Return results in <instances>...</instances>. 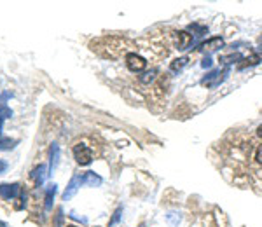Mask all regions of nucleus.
<instances>
[{
	"instance_id": "f8f14e48",
	"label": "nucleus",
	"mask_w": 262,
	"mask_h": 227,
	"mask_svg": "<svg viewBox=\"0 0 262 227\" xmlns=\"http://www.w3.org/2000/svg\"><path fill=\"white\" fill-rule=\"evenodd\" d=\"M189 65V58L187 56H182V58H177V60L171 61V72H180V70L183 68V66H187Z\"/></svg>"
},
{
	"instance_id": "f03ea898",
	"label": "nucleus",
	"mask_w": 262,
	"mask_h": 227,
	"mask_svg": "<svg viewBox=\"0 0 262 227\" xmlns=\"http://www.w3.org/2000/svg\"><path fill=\"white\" fill-rule=\"evenodd\" d=\"M126 66L130 72L133 74H138V72H144L145 66H147V60L144 56H140L136 52H128L126 54Z\"/></svg>"
},
{
	"instance_id": "423d86ee",
	"label": "nucleus",
	"mask_w": 262,
	"mask_h": 227,
	"mask_svg": "<svg viewBox=\"0 0 262 227\" xmlns=\"http://www.w3.org/2000/svg\"><path fill=\"white\" fill-rule=\"evenodd\" d=\"M226 44H224V39L222 37H212V39H208L206 42H203L199 46L201 51H205V52H215V51H220V49L224 48Z\"/></svg>"
},
{
	"instance_id": "6e6552de",
	"label": "nucleus",
	"mask_w": 262,
	"mask_h": 227,
	"mask_svg": "<svg viewBox=\"0 0 262 227\" xmlns=\"http://www.w3.org/2000/svg\"><path fill=\"white\" fill-rule=\"evenodd\" d=\"M48 171H49V168L46 164H39L37 168H35L33 171H32V178L35 180V183H37V187H40L44 183V180H46V177H48Z\"/></svg>"
},
{
	"instance_id": "20e7f679",
	"label": "nucleus",
	"mask_w": 262,
	"mask_h": 227,
	"mask_svg": "<svg viewBox=\"0 0 262 227\" xmlns=\"http://www.w3.org/2000/svg\"><path fill=\"white\" fill-rule=\"evenodd\" d=\"M82 185V175H74L72 177V180L68 182V185H66V189H65V192H63V201H70L72 197L77 194V191H79V187Z\"/></svg>"
},
{
	"instance_id": "5701e85b",
	"label": "nucleus",
	"mask_w": 262,
	"mask_h": 227,
	"mask_svg": "<svg viewBox=\"0 0 262 227\" xmlns=\"http://www.w3.org/2000/svg\"><path fill=\"white\" fill-rule=\"evenodd\" d=\"M7 168H9L7 162H5L4 159H0V173H4V171L7 170Z\"/></svg>"
},
{
	"instance_id": "0eeeda50",
	"label": "nucleus",
	"mask_w": 262,
	"mask_h": 227,
	"mask_svg": "<svg viewBox=\"0 0 262 227\" xmlns=\"http://www.w3.org/2000/svg\"><path fill=\"white\" fill-rule=\"evenodd\" d=\"M220 75H226V72H220V70H212L206 77H203V81H201V84L206 87H215L218 86V84L222 82L224 77H220Z\"/></svg>"
},
{
	"instance_id": "dca6fc26",
	"label": "nucleus",
	"mask_w": 262,
	"mask_h": 227,
	"mask_svg": "<svg viewBox=\"0 0 262 227\" xmlns=\"http://www.w3.org/2000/svg\"><path fill=\"white\" fill-rule=\"evenodd\" d=\"M241 60H243V56L238 54V52H236V54H229V56L220 58V61H222L224 65H231V63H234V61H241Z\"/></svg>"
},
{
	"instance_id": "412c9836",
	"label": "nucleus",
	"mask_w": 262,
	"mask_h": 227,
	"mask_svg": "<svg viewBox=\"0 0 262 227\" xmlns=\"http://www.w3.org/2000/svg\"><path fill=\"white\" fill-rule=\"evenodd\" d=\"M255 161L259 162V164H262V144L257 147V150H255Z\"/></svg>"
},
{
	"instance_id": "aec40b11",
	"label": "nucleus",
	"mask_w": 262,
	"mask_h": 227,
	"mask_svg": "<svg viewBox=\"0 0 262 227\" xmlns=\"http://www.w3.org/2000/svg\"><path fill=\"white\" fill-rule=\"evenodd\" d=\"M121 213H122V208H117L115 210V213H114L112 220L109 222V226H114V224H117L119 222V218H121Z\"/></svg>"
},
{
	"instance_id": "4be33fe9",
	"label": "nucleus",
	"mask_w": 262,
	"mask_h": 227,
	"mask_svg": "<svg viewBox=\"0 0 262 227\" xmlns=\"http://www.w3.org/2000/svg\"><path fill=\"white\" fill-rule=\"evenodd\" d=\"M212 65H213V61H212V58H210V56H206L205 60H203V63H201V66H203V68H210Z\"/></svg>"
},
{
	"instance_id": "9d476101",
	"label": "nucleus",
	"mask_w": 262,
	"mask_h": 227,
	"mask_svg": "<svg viewBox=\"0 0 262 227\" xmlns=\"http://www.w3.org/2000/svg\"><path fill=\"white\" fill-rule=\"evenodd\" d=\"M101 182H103L101 177H98L95 171H86V173H82V183L87 185V187H98V185H101Z\"/></svg>"
},
{
	"instance_id": "39448f33",
	"label": "nucleus",
	"mask_w": 262,
	"mask_h": 227,
	"mask_svg": "<svg viewBox=\"0 0 262 227\" xmlns=\"http://www.w3.org/2000/svg\"><path fill=\"white\" fill-rule=\"evenodd\" d=\"M19 194L17 183H0V197L5 201H11Z\"/></svg>"
},
{
	"instance_id": "9b49d317",
	"label": "nucleus",
	"mask_w": 262,
	"mask_h": 227,
	"mask_svg": "<svg viewBox=\"0 0 262 227\" xmlns=\"http://www.w3.org/2000/svg\"><path fill=\"white\" fill-rule=\"evenodd\" d=\"M56 183H51L46 189V211H51L52 210V201H54V196H56Z\"/></svg>"
},
{
	"instance_id": "2eb2a0df",
	"label": "nucleus",
	"mask_w": 262,
	"mask_h": 227,
	"mask_svg": "<svg viewBox=\"0 0 262 227\" xmlns=\"http://www.w3.org/2000/svg\"><path fill=\"white\" fill-rule=\"evenodd\" d=\"M13 115V110L9 109V107H5V105H2L0 107V130H2V124H4V121L7 117H11Z\"/></svg>"
},
{
	"instance_id": "7ed1b4c3",
	"label": "nucleus",
	"mask_w": 262,
	"mask_h": 227,
	"mask_svg": "<svg viewBox=\"0 0 262 227\" xmlns=\"http://www.w3.org/2000/svg\"><path fill=\"white\" fill-rule=\"evenodd\" d=\"M74 157H75V161H77V164L87 166V164H91V161H93V152L87 145L77 144V145H74Z\"/></svg>"
},
{
	"instance_id": "bb28decb",
	"label": "nucleus",
	"mask_w": 262,
	"mask_h": 227,
	"mask_svg": "<svg viewBox=\"0 0 262 227\" xmlns=\"http://www.w3.org/2000/svg\"><path fill=\"white\" fill-rule=\"evenodd\" d=\"M66 227H77V226H66Z\"/></svg>"
},
{
	"instance_id": "4468645a",
	"label": "nucleus",
	"mask_w": 262,
	"mask_h": 227,
	"mask_svg": "<svg viewBox=\"0 0 262 227\" xmlns=\"http://www.w3.org/2000/svg\"><path fill=\"white\" fill-rule=\"evenodd\" d=\"M16 144H17V140L2 136V138H0V150H11Z\"/></svg>"
},
{
	"instance_id": "393cba45",
	"label": "nucleus",
	"mask_w": 262,
	"mask_h": 227,
	"mask_svg": "<svg viewBox=\"0 0 262 227\" xmlns=\"http://www.w3.org/2000/svg\"><path fill=\"white\" fill-rule=\"evenodd\" d=\"M140 227H145V224H140Z\"/></svg>"
},
{
	"instance_id": "a878e982",
	"label": "nucleus",
	"mask_w": 262,
	"mask_h": 227,
	"mask_svg": "<svg viewBox=\"0 0 262 227\" xmlns=\"http://www.w3.org/2000/svg\"><path fill=\"white\" fill-rule=\"evenodd\" d=\"M0 138H2V130H0Z\"/></svg>"
},
{
	"instance_id": "ddd939ff",
	"label": "nucleus",
	"mask_w": 262,
	"mask_h": 227,
	"mask_svg": "<svg viewBox=\"0 0 262 227\" xmlns=\"http://www.w3.org/2000/svg\"><path fill=\"white\" fill-rule=\"evenodd\" d=\"M259 61H261V56H259V54H252L250 58H245L243 63H240V65H238V68L243 70V68H246V66L259 65Z\"/></svg>"
},
{
	"instance_id": "f257e3e1",
	"label": "nucleus",
	"mask_w": 262,
	"mask_h": 227,
	"mask_svg": "<svg viewBox=\"0 0 262 227\" xmlns=\"http://www.w3.org/2000/svg\"><path fill=\"white\" fill-rule=\"evenodd\" d=\"M194 44H196V39H194V35L192 33H189V32H185V30L175 32V48L179 49V51L191 49Z\"/></svg>"
},
{
	"instance_id": "b1692460",
	"label": "nucleus",
	"mask_w": 262,
	"mask_h": 227,
	"mask_svg": "<svg viewBox=\"0 0 262 227\" xmlns=\"http://www.w3.org/2000/svg\"><path fill=\"white\" fill-rule=\"evenodd\" d=\"M257 136H261V138H262V124L257 128Z\"/></svg>"
},
{
	"instance_id": "1a4fd4ad",
	"label": "nucleus",
	"mask_w": 262,
	"mask_h": 227,
	"mask_svg": "<svg viewBox=\"0 0 262 227\" xmlns=\"http://www.w3.org/2000/svg\"><path fill=\"white\" fill-rule=\"evenodd\" d=\"M58 162H60V147L58 144H52L51 150H49V175L56 170Z\"/></svg>"
},
{
	"instance_id": "6ab92c4d",
	"label": "nucleus",
	"mask_w": 262,
	"mask_h": 227,
	"mask_svg": "<svg viewBox=\"0 0 262 227\" xmlns=\"http://www.w3.org/2000/svg\"><path fill=\"white\" fill-rule=\"evenodd\" d=\"M156 70H150V72H145L144 75H140V81H142V82L144 84H148V82H152L154 79H156Z\"/></svg>"
},
{
	"instance_id": "a211bd4d",
	"label": "nucleus",
	"mask_w": 262,
	"mask_h": 227,
	"mask_svg": "<svg viewBox=\"0 0 262 227\" xmlns=\"http://www.w3.org/2000/svg\"><path fill=\"white\" fill-rule=\"evenodd\" d=\"M191 30H196V33H194V39H197V37H203L205 33H208V28L206 26H201V25H197V23H194V25H191L189 26Z\"/></svg>"
},
{
	"instance_id": "f3484780",
	"label": "nucleus",
	"mask_w": 262,
	"mask_h": 227,
	"mask_svg": "<svg viewBox=\"0 0 262 227\" xmlns=\"http://www.w3.org/2000/svg\"><path fill=\"white\" fill-rule=\"evenodd\" d=\"M65 222V213H63V208L56 210V215H54V227H65L63 226Z\"/></svg>"
}]
</instances>
